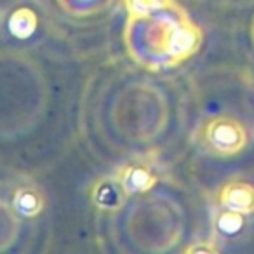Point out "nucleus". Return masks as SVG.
<instances>
[{
  "label": "nucleus",
  "mask_w": 254,
  "mask_h": 254,
  "mask_svg": "<svg viewBox=\"0 0 254 254\" xmlns=\"http://www.w3.org/2000/svg\"><path fill=\"white\" fill-rule=\"evenodd\" d=\"M202 40L200 26L176 2L145 16H129L124 28L129 56L148 70L183 63L200 49Z\"/></svg>",
  "instance_id": "obj_1"
},
{
  "label": "nucleus",
  "mask_w": 254,
  "mask_h": 254,
  "mask_svg": "<svg viewBox=\"0 0 254 254\" xmlns=\"http://www.w3.org/2000/svg\"><path fill=\"white\" fill-rule=\"evenodd\" d=\"M202 139L209 152L219 157H232L240 153L249 143L247 129L240 120L228 115L212 117L204 126Z\"/></svg>",
  "instance_id": "obj_2"
},
{
  "label": "nucleus",
  "mask_w": 254,
  "mask_h": 254,
  "mask_svg": "<svg viewBox=\"0 0 254 254\" xmlns=\"http://www.w3.org/2000/svg\"><path fill=\"white\" fill-rule=\"evenodd\" d=\"M115 178L122 188L126 190L127 195H138L150 191L159 181V174H157L155 167L148 160H132V162L126 164L117 171Z\"/></svg>",
  "instance_id": "obj_3"
},
{
  "label": "nucleus",
  "mask_w": 254,
  "mask_h": 254,
  "mask_svg": "<svg viewBox=\"0 0 254 254\" xmlns=\"http://www.w3.org/2000/svg\"><path fill=\"white\" fill-rule=\"evenodd\" d=\"M219 207L242 212L246 216L254 214V185L247 181H228L218 193Z\"/></svg>",
  "instance_id": "obj_4"
},
{
  "label": "nucleus",
  "mask_w": 254,
  "mask_h": 254,
  "mask_svg": "<svg viewBox=\"0 0 254 254\" xmlns=\"http://www.w3.org/2000/svg\"><path fill=\"white\" fill-rule=\"evenodd\" d=\"M129 195L126 193V190L122 188V185L119 183L115 176L113 178H103L98 183H94L91 190V198L92 204L105 212H115L124 205L126 198Z\"/></svg>",
  "instance_id": "obj_5"
},
{
  "label": "nucleus",
  "mask_w": 254,
  "mask_h": 254,
  "mask_svg": "<svg viewBox=\"0 0 254 254\" xmlns=\"http://www.w3.org/2000/svg\"><path fill=\"white\" fill-rule=\"evenodd\" d=\"M11 205L14 212H18L23 218H37L46 207V197L37 185L23 183L18 185L12 191Z\"/></svg>",
  "instance_id": "obj_6"
},
{
  "label": "nucleus",
  "mask_w": 254,
  "mask_h": 254,
  "mask_svg": "<svg viewBox=\"0 0 254 254\" xmlns=\"http://www.w3.org/2000/svg\"><path fill=\"white\" fill-rule=\"evenodd\" d=\"M246 214L237 211H230V209H218L212 218V226H214V232L219 237H225V239H233V237H239L242 233V230L246 228Z\"/></svg>",
  "instance_id": "obj_7"
},
{
  "label": "nucleus",
  "mask_w": 254,
  "mask_h": 254,
  "mask_svg": "<svg viewBox=\"0 0 254 254\" xmlns=\"http://www.w3.org/2000/svg\"><path fill=\"white\" fill-rule=\"evenodd\" d=\"M39 26V18L37 14L28 7H19L12 12L11 19H9V32L16 37V39H28L33 35V32Z\"/></svg>",
  "instance_id": "obj_8"
},
{
  "label": "nucleus",
  "mask_w": 254,
  "mask_h": 254,
  "mask_svg": "<svg viewBox=\"0 0 254 254\" xmlns=\"http://www.w3.org/2000/svg\"><path fill=\"white\" fill-rule=\"evenodd\" d=\"M64 12L71 16H92L112 5V0H58Z\"/></svg>",
  "instance_id": "obj_9"
},
{
  "label": "nucleus",
  "mask_w": 254,
  "mask_h": 254,
  "mask_svg": "<svg viewBox=\"0 0 254 254\" xmlns=\"http://www.w3.org/2000/svg\"><path fill=\"white\" fill-rule=\"evenodd\" d=\"M171 4H174V0H124V7L129 16H145Z\"/></svg>",
  "instance_id": "obj_10"
},
{
  "label": "nucleus",
  "mask_w": 254,
  "mask_h": 254,
  "mask_svg": "<svg viewBox=\"0 0 254 254\" xmlns=\"http://www.w3.org/2000/svg\"><path fill=\"white\" fill-rule=\"evenodd\" d=\"M219 247L212 242H200V244H193L187 249V253H218Z\"/></svg>",
  "instance_id": "obj_11"
},
{
  "label": "nucleus",
  "mask_w": 254,
  "mask_h": 254,
  "mask_svg": "<svg viewBox=\"0 0 254 254\" xmlns=\"http://www.w3.org/2000/svg\"><path fill=\"white\" fill-rule=\"evenodd\" d=\"M251 35H253V42H254V18H253V23H251Z\"/></svg>",
  "instance_id": "obj_12"
}]
</instances>
